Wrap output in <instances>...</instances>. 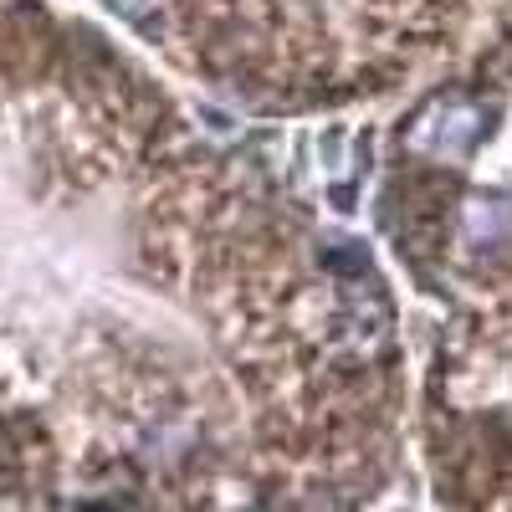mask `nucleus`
Segmentation results:
<instances>
[{"label":"nucleus","instance_id":"1","mask_svg":"<svg viewBox=\"0 0 512 512\" xmlns=\"http://www.w3.org/2000/svg\"><path fill=\"white\" fill-rule=\"evenodd\" d=\"M466 231H472L477 246H492L512 231V205L507 200H477L472 210H466Z\"/></svg>","mask_w":512,"mask_h":512},{"label":"nucleus","instance_id":"2","mask_svg":"<svg viewBox=\"0 0 512 512\" xmlns=\"http://www.w3.org/2000/svg\"><path fill=\"white\" fill-rule=\"evenodd\" d=\"M472 134H477V113H472V108H451V113H441L436 134H425V144H436V149H461Z\"/></svg>","mask_w":512,"mask_h":512}]
</instances>
